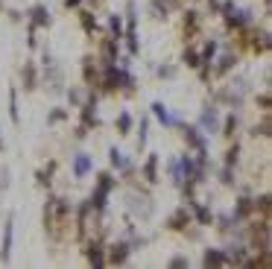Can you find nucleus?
Listing matches in <instances>:
<instances>
[{"instance_id":"nucleus-1","label":"nucleus","mask_w":272,"mask_h":269,"mask_svg":"<svg viewBox=\"0 0 272 269\" xmlns=\"http://www.w3.org/2000/svg\"><path fill=\"white\" fill-rule=\"evenodd\" d=\"M73 170H76V176L82 179L88 170H91V158H88V155H76V161H73Z\"/></svg>"},{"instance_id":"nucleus-2","label":"nucleus","mask_w":272,"mask_h":269,"mask_svg":"<svg viewBox=\"0 0 272 269\" xmlns=\"http://www.w3.org/2000/svg\"><path fill=\"white\" fill-rule=\"evenodd\" d=\"M153 108H155V114H158V117H161V123H170V114H167V108H164V105H161V102H155Z\"/></svg>"},{"instance_id":"nucleus-3","label":"nucleus","mask_w":272,"mask_h":269,"mask_svg":"<svg viewBox=\"0 0 272 269\" xmlns=\"http://www.w3.org/2000/svg\"><path fill=\"white\" fill-rule=\"evenodd\" d=\"M33 15H35V24H47V21H50V18H47V12H44L41 6H35V9H33Z\"/></svg>"},{"instance_id":"nucleus-4","label":"nucleus","mask_w":272,"mask_h":269,"mask_svg":"<svg viewBox=\"0 0 272 269\" xmlns=\"http://www.w3.org/2000/svg\"><path fill=\"white\" fill-rule=\"evenodd\" d=\"M205 263H225V257L220 252H208L205 254Z\"/></svg>"},{"instance_id":"nucleus-5","label":"nucleus","mask_w":272,"mask_h":269,"mask_svg":"<svg viewBox=\"0 0 272 269\" xmlns=\"http://www.w3.org/2000/svg\"><path fill=\"white\" fill-rule=\"evenodd\" d=\"M111 260H126V246L120 243V246H114V252H111Z\"/></svg>"},{"instance_id":"nucleus-6","label":"nucleus","mask_w":272,"mask_h":269,"mask_svg":"<svg viewBox=\"0 0 272 269\" xmlns=\"http://www.w3.org/2000/svg\"><path fill=\"white\" fill-rule=\"evenodd\" d=\"M111 164H114V167H126V158H123L117 150H111Z\"/></svg>"},{"instance_id":"nucleus-7","label":"nucleus","mask_w":272,"mask_h":269,"mask_svg":"<svg viewBox=\"0 0 272 269\" xmlns=\"http://www.w3.org/2000/svg\"><path fill=\"white\" fill-rule=\"evenodd\" d=\"M147 176H150V182H155V158L147 164Z\"/></svg>"},{"instance_id":"nucleus-8","label":"nucleus","mask_w":272,"mask_h":269,"mask_svg":"<svg viewBox=\"0 0 272 269\" xmlns=\"http://www.w3.org/2000/svg\"><path fill=\"white\" fill-rule=\"evenodd\" d=\"M185 59H187V65H199V59H196V53H185Z\"/></svg>"},{"instance_id":"nucleus-9","label":"nucleus","mask_w":272,"mask_h":269,"mask_svg":"<svg viewBox=\"0 0 272 269\" xmlns=\"http://www.w3.org/2000/svg\"><path fill=\"white\" fill-rule=\"evenodd\" d=\"M129 123H132L129 114H120V129H129Z\"/></svg>"},{"instance_id":"nucleus-10","label":"nucleus","mask_w":272,"mask_h":269,"mask_svg":"<svg viewBox=\"0 0 272 269\" xmlns=\"http://www.w3.org/2000/svg\"><path fill=\"white\" fill-rule=\"evenodd\" d=\"M76 3H79V0H68V6H76Z\"/></svg>"}]
</instances>
